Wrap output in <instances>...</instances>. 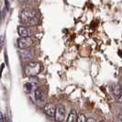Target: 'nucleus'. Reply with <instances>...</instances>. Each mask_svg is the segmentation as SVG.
Masks as SVG:
<instances>
[{
  "label": "nucleus",
  "instance_id": "1",
  "mask_svg": "<svg viewBox=\"0 0 122 122\" xmlns=\"http://www.w3.org/2000/svg\"><path fill=\"white\" fill-rule=\"evenodd\" d=\"M19 18L20 20L28 26H32L37 23V17H36V11L32 8L26 7L22 9L19 13Z\"/></svg>",
  "mask_w": 122,
  "mask_h": 122
},
{
  "label": "nucleus",
  "instance_id": "2",
  "mask_svg": "<svg viewBox=\"0 0 122 122\" xmlns=\"http://www.w3.org/2000/svg\"><path fill=\"white\" fill-rule=\"evenodd\" d=\"M41 64L39 62H30L25 66V73L28 76H36L41 72Z\"/></svg>",
  "mask_w": 122,
  "mask_h": 122
},
{
  "label": "nucleus",
  "instance_id": "3",
  "mask_svg": "<svg viewBox=\"0 0 122 122\" xmlns=\"http://www.w3.org/2000/svg\"><path fill=\"white\" fill-rule=\"evenodd\" d=\"M33 44L30 37H20L18 40V46L20 49H28Z\"/></svg>",
  "mask_w": 122,
  "mask_h": 122
},
{
  "label": "nucleus",
  "instance_id": "4",
  "mask_svg": "<svg viewBox=\"0 0 122 122\" xmlns=\"http://www.w3.org/2000/svg\"><path fill=\"white\" fill-rule=\"evenodd\" d=\"M66 115L65 107L62 105H58L56 107V113H55V119L56 121H63Z\"/></svg>",
  "mask_w": 122,
  "mask_h": 122
},
{
  "label": "nucleus",
  "instance_id": "5",
  "mask_svg": "<svg viewBox=\"0 0 122 122\" xmlns=\"http://www.w3.org/2000/svg\"><path fill=\"white\" fill-rule=\"evenodd\" d=\"M37 83H38V80L35 76H31L30 78V81L29 82V83H27V84H25V89H26V91L29 92V93H31V92H35L36 90V87H37Z\"/></svg>",
  "mask_w": 122,
  "mask_h": 122
},
{
  "label": "nucleus",
  "instance_id": "6",
  "mask_svg": "<svg viewBox=\"0 0 122 122\" xmlns=\"http://www.w3.org/2000/svg\"><path fill=\"white\" fill-rule=\"evenodd\" d=\"M44 113L48 117H55V113H56V107L52 104H46L43 107Z\"/></svg>",
  "mask_w": 122,
  "mask_h": 122
},
{
  "label": "nucleus",
  "instance_id": "7",
  "mask_svg": "<svg viewBox=\"0 0 122 122\" xmlns=\"http://www.w3.org/2000/svg\"><path fill=\"white\" fill-rule=\"evenodd\" d=\"M18 33L20 37H30L32 32L30 29L25 26H19L18 28Z\"/></svg>",
  "mask_w": 122,
  "mask_h": 122
},
{
  "label": "nucleus",
  "instance_id": "8",
  "mask_svg": "<svg viewBox=\"0 0 122 122\" xmlns=\"http://www.w3.org/2000/svg\"><path fill=\"white\" fill-rule=\"evenodd\" d=\"M110 91H111V94H112L116 98L119 97L122 95L121 87H119L117 85H112L111 87H110Z\"/></svg>",
  "mask_w": 122,
  "mask_h": 122
},
{
  "label": "nucleus",
  "instance_id": "9",
  "mask_svg": "<svg viewBox=\"0 0 122 122\" xmlns=\"http://www.w3.org/2000/svg\"><path fill=\"white\" fill-rule=\"evenodd\" d=\"M20 54H21L23 59H30V58H32V56H33V52L30 49L29 50L22 49V51H20Z\"/></svg>",
  "mask_w": 122,
  "mask_h": 122
},
{
  "label": "nucleus",
  "instance_id": "10",
  "mask_svg": "<svg viewBox=\"0 0 122 122\" xmlns=\"http://www.w3.org/2000/svg\"><path fill=\"white\" fill-rule=\"evenodd\" d=\"M77 117H78V115L76 113L75 110H72L68 116V118L66 121L67 122H77Z\"/></svg>",
  "mask_w": 122,
  "mask_h": 122
},
{
  "label": "nucleus",
  "instance_id": "11",
  "mask_svg": "<svg viewBox=\"0 0 122 122\" xmlns=\"http://www.w3.org/2000/svg\"><path fill=\"white\" fill-rule=\"evenodd\" d=\"M34 94H35V99H36L37 101H41L44 97V92L43 90L41 89H36L35 92H34Z\"/></svg>",
  "mask_w": 122,
  "mask_h": 122
},
{
  "label": "nucleus",
  "instance_id": "12",
  "mask_svg": "<svg viewBox=\"0 0 122 122\" xmlns=\"http://www.w3.org/2000/svg\"><path fill=\"white\" fill-rule=\"evenodd\" d=\"M87 121V118L84 114H79L78 117H77V122H86Z\"/></svg>",
  "mask_w": 122,
  "mask_h": 122
},
{
  "label": "nucleus",
  "instance_id": "13",
  "mask_svg": "<svg viewBox=\"0 0 122 122\" xmlns=\"http://www.w3.org/2000/svg\"><path fill=\"white\" fill-rule=\"evenodd\" d=\"M0 120H1V122L5 121V120H4V115H3V113H1V116H0Z\"/></svg>",
  "mask_w": 122,
  "mask_h": 122
},
{
  "label": "nucleus",
  "instance_id": "14",
  "mask_svg": "<svg viewBox=\"0 0 122 122\" xmlns=\"http://www.w3.org/2000/svg\"><path fill=\"white\" fill-rule=\"evenodd\" d=\"M117 99L118 100V102H120V103H122V95H121V96H120V97H117Z\"/></svg>",
  "mask_w": 122,
  "mask_h": 122
},
{
  "label": "nucleus",
  "instance_id": "15",
  "mask_svg": "<svg viewBox=\"0 0 122 122\" xmlns=\"http://www.w3.org/2000/svg\"><path fill=\"white\" fill-rule=\"evenodd\" d=\"M6 7L8 8V7H9V3H8V0H6Z\"/></svg>",
  "mask_w": 122,
  "mask_h": 122
},
{
  "label": "nucleus",
  "instance_id": "16",
  "mask_svg": "<svg viewBox=\"0 0 122 122\" xmlns=\"http://www.w3.org/2000/svg\"><path fill=\"white\" fill-rule=\"evenodd\" d=\"M87 121H96L94 118H87Z\"/></svg>",
  "mask_w": 122,
  "mask_h": 122
},
{
  "label": "nucleus",
  "instance_id": "17",
  "mask_svg": "<svg viewBox=\"0 0 122 122\" xmlns=\"http://www.w3.org/2000/svg\"><path fill=\"white\" fill-rule=\"evenodd\" d=\"M121 121H122V118H121Z\"/></svg>",
  "mask_w": 122,
  "mask_h": 122
}]
</instances>
